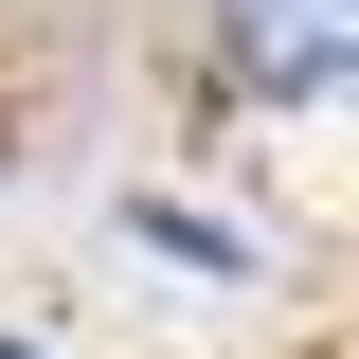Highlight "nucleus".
Returning <instances> with one entry per match:
<instances>
[{
    "label": "nucleus",
    "mask_w": 359,
    "mask_h": 359,
    "mask_svg": "<svg viewBox=\"0 0 359 359\" xmlns=\"http://www.w3.org/2000/svg\"><path fill=\"white\" fill-rule=\"evenodd\" d=\"M0 359H18V341H0Z\"/></svg>",
    "instance_id": "obj_2"
},
{
    "label": "nucleus",
    "mask_w": 359,
    "mask_h": 359,
    "mask_svg": "<svg viewBox=\"0 0 359 359\" xmlns=\"http://www.w3.org/2000/svg\"><path fill=\"white\" fill-rule=\"evenodd\" d=\"M252 90H359V0H216Z\"/></svg>",
    "instance_id": "obj_1"
}]
</instances>
